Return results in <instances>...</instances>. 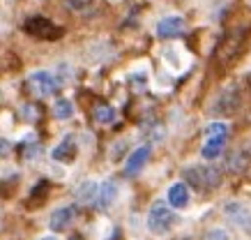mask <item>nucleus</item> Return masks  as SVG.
<instances>
[{"label":"nucleus","mask_w":251,"mask_h":240,"mask_svg":"<svg viewBox=\"0 0 251 240\" xmlns=\"http://www.w3.org/2000/svg\"><path fill=\"white\" fill-rule=\"evenodd\" d=\"M53 116L60 118V120H67V118L74 116V104L69 100H58L53 104Z\"/></svg>","instance_id":"obj_17"},{"label":"nucleus","mask_w":251,"mask_h":240,"mask_svg":"<svg viewBox=\"0 0 251 240\" xmlns=\"http://www.w3.org/2000/svg\"><path fill=\"white\" fill-rule=\"evenodd\" d=\"M247 83H249V90H251V74H249V79H247Z\"/></svg>","instance_id":"obj_22"},{"label":"nucleus","mask_w":251,"mask_h":240,"mask_svg":"<svg viewBox=\"0 0 251 240\" xmlns=\"http://www.w3.org/2000/svg\"><path fill=\"white\" fill-rule=\"evenodd\" d=\"M182 176L198 192H210L221 183V173L214 166H187Z\"/></svg>","instance_id":"obj_1"},{"label":"nucleus","mask_w":251,"mask_h":240,"mask_svg":"<svg viewBox=\"0 0 251 240\" xmlns=\"http://www.w3.org/2000/svg\"><path fill=\"white\" fill-rule=\"evenodd\" d=\"M244 35H247L244 30H233V32L226 35V39H224V44H221V49H219L221 60H230L235 53H240V47H242V42H244Z\"/></svg>","instance_id":"obj_9"},{"label":"nucleus","mask_w":251,"mask_h":240,"mask_svg":"<svg viewBox=\"0 0 251 240\" xmlns=\"http://www.w3.org/2000/svg\"><path fill=\"white\" fill-rule=\"evenodd\" d=\"M23 30L28 35H35L39 39H58L62 37V28L60 26H53V21H49L46 16H30L25 24H23Z\"/></svg>","instance_id":"obj_4"},{"label":"nucleus","mask_w":251,"mask_h":240,"mask_svg":"<svg viewBox=\"0 0 251 240\" xmlns=\"http://www.w3.org/2000/svg\"><path fill=\"white\" fill-rule=\"evenodd\" d=\"M237 107H240V93L235 88H226L214 102L212 113L214 116H228V113H235Z\"/></svg>","instance_id":"obj_6"},{"label":"nucleus","mask_w":251,"mask_h":240,"mask_svg":"<svg viewBox=\"0 0 251 240\" xmlns=\"http://www.w3.org/2000/svg\"><path fill=\"white\" fill-rule=\"evenodd\" d=\"M148 157H150V146L136 148V150L127 157V164H125V176H129V178H131V176H136L138 171L145 166Z\"/></svg>","instance_id":"obj_10"},{"label":"nucleus","mask_w":251,"mask_h":240,"mask_svg":"<svg viewBox=\"0 0 251 240\" xmlns=\"http://www.w3.org/2000/svg\"><path fill=\"white\" fill-rule=\"evenodd\" d=\"M28 83H30L32 93L42 95V97H49V95H53L60 88V81L53 74H49V72H32Z\"/></svg>","instance_id":"obj_5"},{"label":"nucleus","mask_w":251,"mask_h":240,"mask_svg":"<svg viewBox=\"0 0 251 240\" xmlns=\"http://www.w3.org/2000/svg\"><path fill=\"white\" fill-rule=\"evenodd\" d=\"M115 196H118V185L113 180H106L104 185L99 187V196H97V206L101 210H108L115 203Z\"/></svg>","instance_id":"obj_13"},{"label":"nucleus","mask_w":251,"mask_h":240,"mask_svg":"<svg viewBox=\"0 0 251 240\" xmlns=\"http://www.w3.org/2000/svg\"><path fill=\"white\" fill-rule=\"evenodd\" d=\"M46 189H49V183H46V180H42L37 187H32L30 196H32V199H35V196H37V199H42V194H46Z\"/></svg>","instance_id":"obj_20"},{"label":"nucleus","mask_w":251,"mask_h":240,"mask_svg":"<svg viewBox=\"0 0 251 240\" xmlns=\"http://www.w3.org/2000/svg\"><path fill=\"white\" fill-rule=\"evenodd\" d=\"M203 240H228V236H226V231H221V229H212V231L205 233Z\"/></svg>","instance_id":"obj_19"},{"label":"nucleus","mask_w":251,"mask_h":240,"mask_svg":"<svg viewBox=\"0 0 251 240\" xmlns=\"http://www.w3.org/2000/svg\"><path fill=\"white\" fill-rule=\"evenodd\" d=\"M76 217V206H62V208L53 210V215L49 219V229L51 231H62L67 229V224Z\"/></svg>","instance_id":"obj_11"},{"label":"nucleus","mask_w":251,"mask_h":240,"mask_svg":"<svg viewBox=\"0 0 251 240\" xmlns=\"http://www.w3.org/2000/svg\"><path fill=\"white\" fill-rule=\"evenodd\" d=\"M99 196V185L95 180H85L83 185L76 189V199L78 203H90V201H97Z\"/></svg>","instance_id":"obj_15"},{"label":"nucleus","mask_w":251,"mask_h":240,"mask_svg":"<svg viewBox=\"0 0 251 240\" xmlns=\"http://www.w3.org/2000/svg\"><path fill=\"white\" fill-rule=\"evenodd\" d=\"M173 224H175V215L171 206L164 201H154L150 206V210H148V229L157 233V236H161V233H168V229Z\"/></svg>","instance_id":"obj_2"},{"label":"nucleus","mask_w":251,"mask_h":240,"mask_svg":"<svg viewBox=\"0 0 251 240\" xmlns=\"http://www.w3.org/2000/svg\"><path fill=\"white\" fill-rule=\"evenodd\" d=\"M95 120H97L99 125H111L115 120L113 107H108V104H97V107H95Z\"/></svg>","instance_id":"obj_16"},{"label":"nucleus","mask_w":251,"mask_h":240,"mask_svg":"<svg viewBox=\"0 0 251 240\" xmlns=\"http://www.w3.org/2000/svg\"><path fill=\"white\" fill-rule=\"evenodd\" d=\"M189 187L187 183H173L168 187V194H166V203L171 208H187L189 206Z\"/></svg>","instance_id":"obj_8"},{"label":"nucleus","mask_w":251,"mask_h":240,"mask_svg":"<svg viewBox=\"0 0 251 240\" xmlns=\"http://www.w3.org/2000/svg\"><path fill=\"white\" fill-rule=\"evenodd\" d=\"M184 30H187V24L180 16H166V19H161L157 24V35L164 39L180 37V35H184Z\"/></svg>","instance_id":"obj_7"},{"label":"nucleus","mask_w":251,"mask_h":240,"mask_svg":"<svg viewBox=\"0 0 251 240\" xmlns=\"http://www.w3.org/2000/svg\"><path fill=\"white\" fill-rule=\"evenodd\" d=\"M53 160L55 162H62V164H72L74 160H76V143L72 139H65L62 143H58V146L53 148Z\"/></svg>","instance_id":"obj_12"},{"label":"nucleus","mask_w":251,"mask_h":240,"mask_svg":"<svg viewBox=\"0 0 251 240\" xmlns=\"http://www.w3.org/2000/svg\"><path fill=\"white\" fill-rule=\"evenodd\" d=\"M42 240H55V236H46V238H42Z\"/></svg>","instance_id":"obj_21"},{"label":"nucleus","mask_w":251,"mask_h":240,"mask_svg":"<svg viewBox=\"0 0 251 240\" xmlns=\"http://www.w3.org/2000/svg\"><path fill=\"white\" fill-rule=\"evenodd\" d=\"M247 164H249V155H247V153H242V150H237V153H233V155H230L228 169L233 171V173H237V171L247 169Z\"/></svg>","instance_id":"obj_18"},{"label":"nucleus","mask_w":251,"mask_h":240,"mask_svg":"<svg viewBox=\"0 0 251 240\" xmlns=\"http://www.w3.org/2000/svg\"><path fill=\"white\" fill-rule=\"evenodd\" d=\"M226 139H228V127L224 123H212L207 127V141L201 148V155L205 160H217L226 146Z\"/></svg>","instance_id":"obj_3"},{"label":"nucleus","mask_w":251,"mask_h":240,"mask_svg":"<svg viewBox=\"0 0 251 240\" xmlns=\"http://www.w3.org/2000/svg\"><path fill=\"white\" fill-rule=\"evenodd\" d=\"M69 240H78V238H69Z\"/></svg>","instance_id":"obj_23"},{"label":"nucleus","mask_w":251,"mask_h":240,"mask_svg":"<svg viewBox=\"0 0 251 240\" xmlns=\"http://www.w3.org/2000/svg\"><path fill=\"white\" fill-rule=\"evenodd\" d=\"M226 215L240 226L251 224V213L244 208L242 203H228V206H226Z\"/></svg>","instance_id":"obj_14"}]
</instances>
